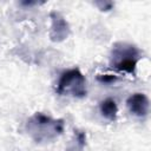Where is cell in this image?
Segmentation results:
<instances>
[{"label": "cell", "instance_id": "1", "mask_svg": "<svg viewBox=\"0 0 151 151\" xmlns=\"http://www.w3.org/2000/svg\"><path fill=\"white\" fill-rule=\"evenodd\" d=\"M27 131L35 142H50L63 133L64 120L37 112L27 120Z\"/></svg>", "mask_w": 151, "mask_h": 151}, {"label": "cell", "instance_id": "2", "mask_svg": "<svg viewBox=\"0 0 151 151\" xmlns=\"http://www.w3.org/2000/svg\"><path fill=\"white\" fill-rule=\"evenodd\" d=\"M139 59V50L126 42H118L113 46L111 53V64L120 72L133 74L137 61Z\"/></svg>", "mask_w": 151, "mask_h": 151}, {"label": "cell", "instance_id": "3", "mask_svg": "<svg viewBox=\"0 0 151 151\" xmlns=\"http://www.w3.org/2000/svg\"><path fill=\"white\" fill-rule=\"evenodd\" d=\"M57 92L61 96H72L77 98L86 96V79L79 68H71L61 74L58 81Z\"/></svg>", "mask_w": 151, "mask_h": 151}, {"label": "cell", "instance_id": "4", "mask_svg": "<svg viewBox=\"0 0 151 151\" xmlns=\"http://www.w3.org/2000/svg\"><path fill=\"white\" fill-rule=\"evenodd\" d=\"M50 17L52 20L51 32H50V37H51L52 41L59 42V41L65 40L70 34V26H68L67 21L58 12H52L50 14Z\"/></svg>", "mask_w": 151, "mask_h": 151}, {"label": "cell", "instance_id": "5", "mask_svg": "<svg viewBox=\"0 0 151 151\" xmlns=\"http://www.w3.org/2000/svg\"><path fill=\"white\" fill-rule=\"evenodd\" d=\"M129 111L137 117H145L150 110L149 98L144 93H133L126 100Z\"/></svg>", "mask_w": 151, "mask_h": 151}, {"label": "cell", "instance_id": "6", "mask_svg": "<svg viewBox=\"0 0 151 151\" xmlns=\"http://www.w3.org/2000/svg\"><path fill=\"white\" fill-rule=\"evenodd\" d=\"M100 113L104 118H106L110 122H113L117 118V113H118V106L116 104V101L112 98H107L105 100H103L100 103Z\"/></svg>", "mask_w": 151, "mask_h": 151}, {"label": "cell", "instance_id": "7", "mask_svg": "<svg viewBox=\"0 0 151 151\" xmlns=\"http://www.w3.org/2000/svg\"><path fill=\"white\" fill-rule=\"evenodd\" d=\"M97 79H98L100 83H106V84H109V83H113L114 80H117V77L113 76V74H100V76H98Z\"/></svg>", "mask_w": 151, "mask_h": 151}, {"label": "cell", "instance_id": "8", "mask_svg": "<svg viewBox=\"0 0 151 151\" xmlns=\"http://www.w3.org/2000/svg\"><path fill=\"white\" fill-rule=\"evenodd\" d=\"M85 139H86V137H85V133L84 132H79L77 134V142L79 144V147H83L85 145Z\"/></svg>", "mask_w": 151, "mask_h": 151}]
</instances>
